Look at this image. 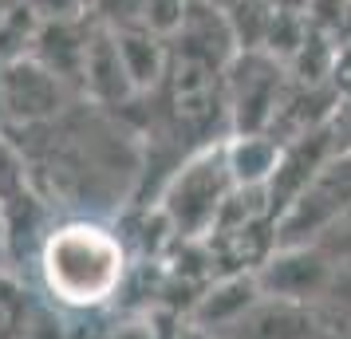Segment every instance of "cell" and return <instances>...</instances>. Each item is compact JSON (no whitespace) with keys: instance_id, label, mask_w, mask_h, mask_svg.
<instances>
[{"instance_id":"ffe728a7","label":"cell","mask_w":351,"mask_h":339,"mask_svg":"<svg viewBox=\"0 0 351 339\" xmlns=\"http://www.w3.org/2000/svg\"><path fill=\"white\" fill-rule=\"evenodd\" d=\"M178 339H221V336H213V331H206V327L186 323V327H178Z\"/></svg>"},{"instance_id":"52a82bcc","label":"cell","mask_w":351,"mask_h":339,"mask_svg":"<svg viewBox=\"0 0 351 339\" xmlns=\"http://www.w3.org/2000/svg\"><path fill=\"white\" fill-rule=\"evenodd\" d=\"M80 99L91 103V107H99V111H119V107H130L138 99L134 83L127 75V64L119 55V40L99 20H91V40H87V55H83Z\"/></svg>"},{"instance_id":"4fadbf2b","label":"cell","mask_w":351,"mask_h":339,"mask_svg":"<svg viewBox=\"0 0 351 339\" xmlns=\"http://www.w3.org/2000/svg\"><path fill=\"white\" fill-rule=\"evenodd\" d=\"M119 40V55L127 64V75L134 83L138 99L158 91L166 64H170V40H162L158 32H150L143 24H127V28H111Z\"/></svg>"},{"instance_id":"30bf717a","label":"cell","mask_w":351,"mask_h":339,"mask_svg":"<svg viewBox=\"0 0 351 339\" xmlns=\"http://www.w3.org/2000/svg\"><path fill=\"white\" fill-rule=\"evenodd\" d=\"M265 292L256 284V273L237 268V273H225L209 284L190 307V323L193 327H206V331H225L229 323H237L249 307L261 300Z\"/></svg>"},{"instance_id":"7402d4cb","label":"cell","mask_w":351,"mask_h":339,"mask_svg":"<svg viewBox=\"0 0 351 339\" xmlns=\"http://www.w3.org/2000/svg\"><path fill=\"white\" fill-rule=\"evenodd\" d=\"M80 8L87 12V16H91V8H95V0H80Z\"/></svg>"},{"instance_id":"7c38bea8","label":"cell","mask_w":351,"mask_h":339,"mask_svg":"<svg viewBox=\"0 0 351 339\" xmlns=\"http://www.w3.org/2000/svg\"><path fill=\"white\" fill-rule=\"evenodd\" d=\"M280 138L269 130H241L221 142L225 162H229V178L241 190H269L272 174L280 166Z\"/></svg>"},{"instance_id":"2e32d148","label":"cell","mask_w":351,"mask_h":339,"mask_svg":"<svg viewBox=\"0 0 351 339\" xmlns=\"http://www.w3.org/2000/svg\"><path fill=\"white\" fill-rule=\"evenodd\" d=\"M186 8H190V0H146L143 28L158 32L162 40H174L182 20H186Z\"/></svg>"},{"instance_id":"5b68a950","label":"cell","mask_w":351,"mask_h":339,"mask_svg":"<svg viewBox=\"0 0 351 339\" xmlns=\"http://www.w3.org/2000/svg\"><path fill=\"white\" fill-rule=\"evenodd\" d=\"M71 99H75V91L36 55L24 51V55L4 60V130L48 127L71 111Z\"/></svg>"},{"instance_id":"7a4b0ae2","label":"cell","mask_w":351,"mask_h":339,"mask_svg":"<svg viewBox=\"0 0 351 339\" xmlns=\"http://www.w3.org/2000/svg\"><path fill=\"white\" fill-rule=\"evenodd\" d=\"M233 194L229 162H225L221 142L197 146L190 158L174 166V174L158 190V213L166 229L182 241H197L217 229L225 201Z\"/></svg>"},{"instance_id":"603a6c76","label":"cell","mask_w":351,"mask_h":339,"mask_svg":"<svg viewBox=\"0 0 351 339\" xmlns=\"http://www.w3.org/2000/svg\"><path fill=\"white\" fill-rule=\"evenodd\" d=\"M114 339H127V336H114Z\"/></svg>"},{"instance_id":"ac0fdd59","label":"cell","mask_w":351,"mask_h":339,"mask_svg":"<svg viewBox=\"0 0 351 339\" xmlns=\"http://www.w3.org/2000/svg\"><path fill=\"white\" fill-rule=\"evenodd\" d=\"M324 304L339 307V312H351V257L335 260L332 284H328V296H324Z\"/></svg>"},{"instance_id":"ba28073f","label":"cell","mask_w":351,"mask_h":339,"mask_svg":"<svg viewBox=\"0 0 351 339\" xmlns=\"http://www.w3.org/2000/svg\"><path fill=\"white\" fill-rule=\"evenodd\" d=\"M221 339H319V316L312 304H288L261 296L237 323L225 331H213Z\"/></svg>"},{"instance_id":"8992f818","label":"cell","mask_w":351,"mask_h":339,"mask_svg":"<svg viewBox=\"0 0 351 339\" xmlns=\"http://www.w3.org/2000/svg\"><path fill=\"white\" fill-rule=\"evenodd\" d=\"M335 260L319 244H272L265 257L256 260V284L272 300L288 304H324L328 284H332Z\"/></svg>"},{"instance_id":"5bb4252c","label":"cell","mask_w":351,"mask_h":339,"mask_svg":"<svg viewBox=\"0 0 351 339\" xmlns=\"http://www.w3.org/2000/svg\"><path fill=\"white\" fill-rule=\"evenodd\" d=\"M32 323H36L32 292L12 273L0 268V339H32Z\"/></svg>"},{"instance_id":"9c48e42d","label":"cell","mask_w":351,"mask_h":339,"mask_svg":"<svg viewBox=\"0 0 351 339\" xmlns=\"http://www.w3.org/2000/svg\"><path fill=\"white\" fill-rule=\"evenodd\" d=\"M87 40H91V16H71V20H44L36 28L28 55H36L44 67H51L60 79L80 95L83 79V55H87Z\"/></svg>"},{"instance_id":"d6986e66","label":"cell","mask_w":351,"mask_h":339,"mask_svg":"<svg viewBox=\"0 0 351 339\" xmlns=\"http://www.w3.org/2000/svg\"><path fill=\"white\" fill-rule=\"evenodd\" d=\"M8 257H12V237H8V213L0 205V268L8 264Z\"/></svg>"},{"instance_id":"9a60e30c","label":"cell","mask_w":351,"mask_h":339,"mask_svg":"<svg viewBox=\"0 0 351 339\" xmlns=\"http://www.w3.org/2000/svg\"><path fill=\"white\" fill-rule=\"evenodd\" d=\"M28 197L36 194H32V174H28L24 146L12 142L8 130H0V205H4V213H12Z\"/></svg>"},{"instance_id":"8fae6325","label":"cell","mask_w":351,"mask_h":339,"mask_svg":"<svg viewBox=\"0 0 351 339\" xmlns=\"http://www.w3.org/2000/svg\"><path fill=\"white\" fill-rule=\"evenodd\" d=\"M170 44L190 51V55H202L213 67H225L241 51L237 36H233V24H229V12L213 8L209 0H190L186 20H182V28H178V36Z\"/></svg>"},{"instance_id":"3957f363","label":"cell","mask_w":351,"mask_h":339,"mask_svg":"<svg viewBox=\"0 0 351 339\" xmlns=\"http://www.w3.org/2000/svg\"><path fill=\"white\" fill-rule=\"evenodd\" d=\"M221 71L225 67H213L202 55H190L170 44V64L154 95H162V111L174 134H190V138H202V146H209L217 123L229 127Z\"/></svg>"},{"instance_id":"6da1fadb","label":"cell","mask_w":351,"mask_h":339,"mask_svg":"<svg viewBox=\"0 0 351 339\" xmlns=\"http://www.w3.org/2000/svg\"><path fill=\"white\" fill-rule=\"evenodd\" d=\"M123 273V241L95 221H67L40 241V276L56 307L95 312L119 296Z\"/></svg>"},{"instance_id":"44dd1931","label":"cell","mask_w":351,"mask_h":339,"mask_svg":"<svg viewBox=\"0 0 351 339\" xmlns=\"http://www.w3.org/2000/svg\"><path fill=\"white\" fill-rule=\"evenodd\" d=\"M0 130H4V60H0Z\"/></svg>"},{"instance_id":"e0dca14e","label":"cell","mask_w":351,"mask_h":339,"mask_svg":"<svg viewBox=\"0 0 351 339\" xmlns=\"http://www.w3.org/2000/svg\"><path fill=\"white\" fill-rule=\"evenodd\" d=\"M146 0H95L91 20L107 24V28H127V24H143Z\"/></svg>"},{"instance_id":"277c9868","label":"cell","mask_w":351,"mask_h":339,"mask_svg":"<svg viewBox=\"0 0 351 339\" xmlns=\"http://www.w3.org/2000/svg\"><path fill=\"white\" fill-rule=\"evenodd\" d=\"M229 134L241 130H269L288 87V64L265 48H241L221 71Z\"/></svg>"}]
</instances>
